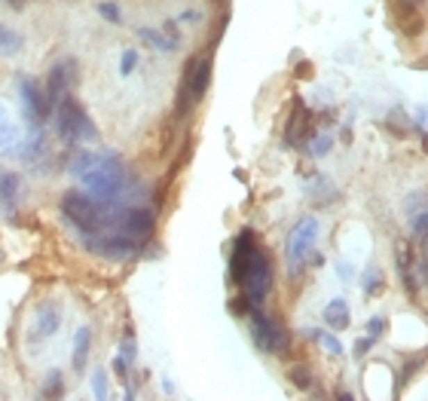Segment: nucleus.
<instances>
[{
    "label": "nucleus",
    "mask_w": 428,
    "mask_h": 401,
    "mask_svg": "<svg viewBox=\"0 0 428 401\" xmlns=\"http://www.w3.org/2000/svg\"><path fill=\"white\" fill-rule=\"evenodd\" d=\"M110 365H113V371H117V374L122 377V380H129V361L122 359L120 352H117V356H113V361H110Z\"/></svg>",
    "instance_id": "obj_38"
},
{
    "label": "nucleus",
    "mask_w": 428,
    "mask_h": 401,
    "mask_svg": "<svg viewBox=\"0 0 428 401\" xmlns=\"http://www.w3.org/2000/svg\"><path fill=\"white\" fill-rule=\"evenodd\" d=\"M19 104H22V117L28 126H43V95L28 77L19 80Z\"/></svg>",
    "instance_id": "obj_12"
},
{
    "label": "nucleus",
    "mask_w": 428,
    "mask_h": 401,
    "mask_svg": "<svg viewBox=\"0 0 428 401\" xmlns=\"http://www.w3.org/2000/svg\"><path fill=\"white\" fill-rule=\"evenodd\" d=\"M138 37H141V40H147L153 49H159V52H174L181 46L178 40H172V37L159 34V31H153V28H138Z\"/></svg>",
    "instance_id": "obj_21"
},
{
    "label": "nucleus",
    "mask_w": 428,
    "mask_h": 401,
    "mask_svg": "<svg viewBox=\"0 0 428 401\" xmlns=\"http://www.w3.org/2000/svg\"><path fill=\"white\" fill-rule=\"evenodd\" d=\"M0 120H6V107L3 104H0Z\"/></svg>",
    "instance_id": "obj_40"
},
{
    "label": "nucleus",
    "mask_w": 428,
    "mask_h": 401,
    "mask_svg": "<svg viewBox=\"0 0 428 401\" xmlns=\"http://www.w3.org/2000/svg\"><path fill=\"white\" fill-rule=\"evenodd\" d=\"M80 181H83V187H86L83 194H89L98 205H117L132 194V190H129L126 168H122L120 157H113V153H104V157L92 159V166L80 175Z\"/></svg>",
    "instance_id": "obj_1"
},
{
    "label": "nucleus",
    "mask_w": 428,
    "mask_h": 401,
    "mask_svg": "<svg viewBox=\"0 0 428 401\" xmlns=\"http://www.w3.org/2000/svg\"><path fill=\"white\" fill-rule=\"evenodd\" d=\"M324 322L331 325L334 331H346L349 328V322H352V315H349V304L343 297H334L331 304L324 306Z\"/></svg>",
    "instance_id": "obj_17"
},
{
    "label": "nucleus",
    "mask_w": 428,
    "mask_h": 401,
    "mask_svg": "<svg viewBox=\"0 0 428 401\" xmlns=\"http://www.w3.org/2000/svg\"><path fill=\"white\" fill-rule=\"evenodd\" d=\"M254 245H257V239L251 230H242V233L233 239V249H229V282L233 285L242 282V273H245V267H248Z\"/></svg>",
    "instance_id": "obj_10"
},
{
    "label": "nucleus",
    "mask_w": 428,
    "mask_h": 401,
    "mask_svg": "<svg viewBox=\"0 0 428 401\" xmlns=\"http://www.w3.org/2000/svg\"><path fill=\"white\" fill-rule=\"evenodd\" d=\"M306 135H309V113H306L303 104H297L294 113H290V120H288L285 141L288 144H300V141H306Z\"/></svg>",
    "instance_id": "obj_16"
},
{
    "label": "nucleus",
    "mask_w": 428,
    "mask_h": 401,
    "mask_svg": "<svg viewBox=\"0 0 428 401\" xmlns=\"http://www.w3.org/2000/svg\"><path fill=\"white\" fill-rule=\"evenodd\" d=\"M361 288H364V294L367 297H373V294H382V288H386V279H382V269L379 267H367L364 273H361Z\"/></svg>",
    "instance_id": "obj_22"
},
{
    "label": "nucleus",
    "mask_w": 428,
    "mask_h": 401,
    "mask_svg": "<svg viewBox=\"0 0 428 401\" xmlns=\"http://www.w3.org/2000/svg\"><path fill=\"white\" fill-rule=\"evenodd\" d=\"M395 264H397V269H401V282H404V288H407L410 294L416 297V291H419V279L413 276L416 258H413L410 242H397V245H395Z\"/></svg>",
    "instance_id": "obj_14"
},
{
    "label": "nucleus",
    "mask_w": 428,
    "mask_h": 401,
    "mask_svg": "<svg viewBox=\"0 0 428 401\" xmlns=\"http://www.w3.org/2000/svg\"><path fill=\"white\" fill-rule=\"evenodd\" d=\"M367 334H370L373 340H379V337L386 334V319H382V315H373V319L367 322Z\"/></svg>",
    "instance_id": "obj_32"
},
{
    "label": "nucleus",
    "mask_w": 428,
    "mask_h": 401,
    "mask_svg": "<svg viewBox=\"0 0 428 401\" xmlns=\"http://www.w3.org/2000/svg\"><path fill=\"white\" fill-rule=\"evenodd\" d=\"M413 123H416L419 132L428 135V104L425 107H416V113H413Z\"/></svg>",
    "instance_id": "obj_35"
},
{
    "label": "nucleus",
    "mask_w": 428,
    "mask_h": 401,
    "mask_svg": "<svg viewBox=\"0 0 428 401\" xmlns=\"http://www.w3.org/2000/svg\"><path fill=\"white\" fill-rule=\"evenodd\" d=\"M251 337H254L257 349L270 352V356H285L290 346V334L275 319H270L260 306H251Z\"/></svg>",
    "instance_id": "obj_7"
},
{
    "label": "nucleus",
    "mask_w": 428,
    "mask_h": 401,
    "mask_svg": "<svg viewBox=\"0 0 428 401\" xmlns=\"http://www.w3.org/2000/svg\"><path fill=\"white\" fill-rule=\"evenodd\" d=\"M306 334H309L312 340H318L321 346H324V352H331V356H336V359L343 356V343L336 340L334 334H327V331H318V328H309V331H306Z\"/></svg>",
    "instance_id": "obj_24"
},
{
    "label": "nucleus",
    "mask_w": 428,
    "mask_h": 401,
    "mask_svg": "<svg viewBox=\"0 0 428 401\" xmlns=\"http://www.w3.org/2000/svg\"><path fill=\"white\" fill-rule=\"evenodd\" d=\"M80 245L89 254H95V258H101V260H113V264L135 260L138 254H141V249H144L138 239L113 233V230H104V233H80Z\"/></svg>",
    "instance_id": "obj_4"
},
{
    "label": "nucleus",
    "mask_w": 428,
    "mask_h": 401,
    "mask_svg": "<svg viewBox=\"0 0 428 401\" xmlns=\"http://www.w3.org/2000/svg\"><path fill=\"white\" fill-rule=\"evenodd\" d=\"M74 65L76 61H58V65H52V71L46 74V86L40 89V95H43V120L46 117H52V111H56V104L61 102V98L67 95V89H71V83H74Z\"/></svg>",
    "instance_id": "obj_9"
},
{
    "label": "nucleus",
    "mask_w": 428,
    "mask_h": 401,
    "mask_svg": "<svg viewBox=\"0 0 428 401\" xmlns=\"http://www.w3.org/2000/svg\"><path fill=\"white\" fill-rule=\"evenodd\" d=\"M10 3H13V6H19V0H10Z\"/></svg>",
    "instance_id": "obj_41"
},
{
    "label": "nucleus",
    "mask_w": 428,
    "mask_h": 401,
    "mask_svg": "<svg viewBox=\"0 0 428 401\" xmlns=\"http://www.w3.org/2000/svg\"><path fill=\"white\" fill-rule=\"evenodd\" d=\"M19 196H22V178L15 172H0V205L6 214H13L19 208Z\"/></svg>",
    "instance_id": "obj_15"
},
{
    "label": "nucleus",
    "mask_w": 428,
    "mask_h": 401,
    "mask_svg": "<svg viewBox=\"0 0 428 401\" xmlns=\"http://www.w3.org/2000/svg\"><path fill=\"white\" fill-rule=\"evenodd\" d=\"M58 325H61V310L56 304H43L34 315V325H31V343L49 340V337L58 331Z\"/></svg>",
    "instance_id": "obj_13"
},
{
    "label": "nucleus",
    "mask_w": 428,
    "mask_h": 401,
    "mask_svg": "<svg viewBox=\"0 0 428 401\" xmlns=\"http://www.w3.org/2000/svg\"><path fill=\"white\" fill-rule=\"evenodd\" d=\"M331 148H334V138L331 135H315V138H312V141H309V153H312V157H327V153H331Z\"/></svg>",
    "instance_id": "obj_26"
},
{
    "label": "nucleus",
    "mask_w": 428,
    "mask_h": 401,
    "mask_svg": "<svg viewBox=\"0 0 428 401\" xmlns=\"http://www.w3.org/2000/svg\"><path fill=\"white\" fill-rule=\"evenodd\" d=\"M373 343H377V340H373V337H370V334H367V337H361V340H358V343H355V356H358V359H364V356H367V352H370V349H373Z\"/></svg>",
    "instance_id": "obj_37"
},
{
    "label": "nucleus",
    "mask_w": 428,
    "mask_h": 401,
    "mask_svg": "<svg viewBox=\"0 0 428 401\" xmlns=\"http://www.w3.org/2000/svg\"><path fill=\"white\" fill-rule=\"evenodd\" d=\"M92 392H95V398H107V377L101 368L92 371Z\"/></svg>",
    "instance_id": "obj_29"
},
{
    "label": "nucleus",
    "mask_w": 428,
    "mask_h": 401,
    "mask_svg": "<svg viewBox=\"0 0 428 401\" xmlns=\"http://www.w3.org/2000/svg\"><path fill=\"white\" fill-rule=\"evenodd\" d=\"M22 49H25V37H22L19 31L0 25V58H13V56H19Z\"/></svg>",
    "instance_id": "obj_18"
},
{
    "label": "nucleus",
    "mask_w": 428,
    "mask_h": 401,
    "mask_svg": "<svg viewBox=\"0 0 428 401\" xmlns=\"http://www.w3.org/2000/svg\"><path fill=\"white\" fill-rule=\"evenodd\" d=\"M422 365H425V359H413V361H407V365H404V374H401V386H404V383H407L410 377L416 374Z\"/></svg>",
    "instance_id": "obj_36"
},
{
    "label": "nucleus",
    "mask_w": 428,
    "mask_h": 401,
    "mask_svg": "<svg viewBox=\"0 0 428 401\" xmlns=\"http://www.w3.org/2000/svg\"><path fill=\"white\" fill-rule=\"evenodd\" d=\"M229 310H233V315H248L251 313V300L248 297H233V300H229Z\"/></svg>",
    "instance_id": "obj_33"
},
{
    "label": "nucleus",
    "mask_w": 428,
    "mask_h": 401,
    "mask_svg": "<svg viewBox=\"0 0 428 401\" xmlns=\"http://www.w3.org/2000/svg\"><path fill=\"white\" fill-rule=\"evenodd\" d=\"M239 288H242V294L251 300V306H263V300L270 297V291H272V260L260 245H254V251H251V260L242 273Z\"/></svg>",
    "instance_id": "obj_6"
},
{
    "label": "nucleus",
    "mask_w": 428,
    "mask_h": 401,
    "mask_svg": "<svg viewBox=\"0 0 428 401\" xmlns=\"http://www.w3.org/2000/svg\"><path fill=\"white\" fill-rule=\"evenodd\" d=\"M52 117H56V129L65 141H86V144L98 141V126L89 120V113L76 104L74 95L61 98L56 104V111H52Z\"/></svg>",
    "instance_id": "obj_3"
},
{
    "label": "nucleus",
    "mask_w": 428,
    "mask_h": 401,
    "mask_svg": "<svg viewBox=\"0 0 428 401\" xmlns=\"http://www.w3.org/2000/svg\"><path fill=\"white\" fill-rule=\"evenodd\" d=\"M388 126H392L395 132L401 129V135H407V132H410V120L404 117V111H392V113H388Z\"/></svg>",
    "instance_id": "obj_31"
},
{
    "label": "nucleus",
    "mask_w": 428,
    "mask_h": 401,
    "mask_svg": "<svg viewBox=\"0 0 428 401\" xmlns=\"http://www.w3.org/2000/svg\"><path fill=\"white\" fill-rule=\"evenodd\" d=\"M404 214H407V221H410L413 236H416L419 242H425L428 239V194H422V190L410 194L404 199Z\"/></svg>",
    "instance_id": "obj_11"
},
{
    "label": "nucleus",
    "mask_w": 428,
    "mask_h": 401,
    "mask_svg": "<svg viewBox=\"0 0 428 401\" xmlns=\"http://www.w3.org/2000/svg\"><path fill=\"white\" fill-rule=\"evenodd\" d=\"M199 19H202V13H199V10H183V13L178 15L181 25H193V22H199Z\"/></svg>",
    "instance_id": "obj_39"
},
{
    "label": "nucleus",
    "mask_w": 428,
    "mask_h": 401,
    "mask_svg": "<svg viewBox=\"0 0 428 401\" xmlns=\"http://www.w3.org/2000/svg\"><path fill=\"white\" fill-rule=\"evenodd\" d=\"M43 395H46V398H58V395H65V386H61V374H58V371H52V374H49V380H46V386H43Z\"/></svg>",
    "instance_id": "obj_27"
},
{
    "label": "nucleus",
    "mask_w": 428,
    "mask_h": 401,
    "mask_svg": "<svg viewBox=\"0 0 428 401\" xmlns=\"http://www.w3.org/2000/svg\"><path fill=\"white\" fill-rule=\"evenodd\" d=\"M288 380L294 383L297 389H312V383H315V374H312L309 365H290L288 368Z\"/></svg>",
    "instance_id": "obj_23"
},
{
    "label": "nucleus",
    "mask_w": 428,
    "mask_h": 401,
    "mask_svg": "<svg viewBox=\"0 0 428 401\" xmlns=\"http://www.w3.org/2000/svg\"><path fill=\"white\" fill-rule=\"evenodd\" d=\"M95 10H98V15H101L104 22H110V25H122V10L113 3V0H101Z\"/></svg>",
    "instance_id": "obj_25"
},
{
    "label": "nucleus",
    "mask_w": 428,
    "mask_h": 401,
    "mask_svg": "<svg viewBox=\"0 0 428 401\" xmlns=\"http://www.w3.org/2000/svg\"><path fill=\"white\" fill-rule=\"evenodd\" d=\"M117 352H120V356H122V359H126V361H129V368H132V365H135V361H138V346H135V340H132V334H129V337H126V340H122V343H120V349H117Z\"/></svg>",
    "instance_id": "obj_28"
},
{
    "label": "nucleus",
    "mask_w": 428,
    "mask_h": 401,
    "mask_svg": "<svg viewBox=\"0 0 428 401\" xmlns=\"http://www.w3.org/2000/svg\"><path fill=\"white\" fill-rule=\"evenodd\" d=\"M135 65H138V49H126L120 58V77H129L135 71Z\"/></svg>",
    "instance_id": "obj_30"
},
{
    "label": "nucleus",
    "mask_w": 428,
    "mask_h": 401,
    "mask_svg": "<svg viewBox=\"0 0 428 401\" xmlns=\"http://www.w3.org/2000/svg\"><path fill=\"white\" fill-rule=\"evenodd\" d=\"M19 141H22L19 126H15V123H10V117H6V120H0V153H3V157H10V153H15V148H19Z\"/></svg>",
    "instance_id": "obj_19"
},
{
    "label": "nucleus",
    "mask_w": 428,
    "mask_h": 401,
    "mask_svg": "<svg viewBox=\"0 0 428 401\" xmlns=\"http://www.w3.org/2000/svg\"><path fill=\"white\" fill-rule=\"evenodd\" d=\"M89 346H92V331L80 328L76 331V337H74V371H83V368H86Z\"/></svg>",
    "instance_id": "obj_20"
},
{
    "label": "nucleus",
    "mask_w": 428,
    "mask_h": 401,
    "mask_svg": "<svg viewBox=\"0 0 428 401\" xmlns=\"http://www.w3.org/2000/svg\"><path fill=\"white\" fill-rule=\"evenodd\" d=\"M107 208L110 205H98L95 199L83 190H67L61 196V212L65 218L76 227V233H104L107 230Z\"/></svg>",
    "instance_id": "obj_2"
},
{
    "label": "nucleus",
    "mask_w": 428,
    "mask_h": 401,
    "mask_svg": "<svg viewBox=\"0 0 428 401\" xmlns=\"http://www.w3.org/2000/svg\"><path fill=\"white\" fill-rule=\"evenodd\" d=\"M211 83V58H193L183 71V80H181V92H178V113L187 117L193 111V104L202 102L205 89Z\"/></svg>",
    "instance_id": "obj_8"
},
{
    "label": "nucleus",
    "mask_w": 428,
    "mask_h": 401,
    "mask_svg": "<svg viewBox=\"0 0 428 401\" xmlns=\"http://www.w3.org/2000/svg\"><path fill=\"white\" fill-rule=\"evenodd\" d=\"M336 276H340V282H352L355 279V267L349 264V260H336Z\"/></svg>",
    "instance_id": "obj_34"
},
{
    "label": "nucleus",
    "mask_w": 428,
    "mask_h": 401,
    "mask_svg": "<svg viewBox=\"0 0 428 401\" xmlns=\"http://www.w3.org/2000/svg\"><path fill=\"white\" fill-rule=\"evenodd\" d=\"M318 230H321V223H318L315 214H303V218L290 227L288 242H285L288 273L290 276H300L303 273L306 258H309V251L315 249V242H318Z\"/></svg>",
    "instance_id": "obj_5"
}]
</instances>
